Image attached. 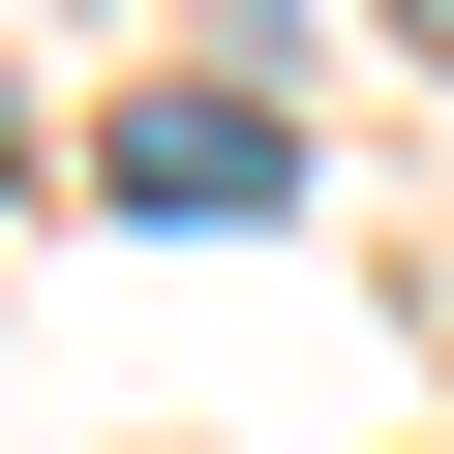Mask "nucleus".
<instances>
[{"mask_svg":"<svg viewBox=\"0 0 454 454\" xmlns=\"http://www.w3.org/2000/svg\"><path fill=\"white\" fill-rule=\"evenodd\" d=\"M303 182V121H243V91H152L121 152H91V212H182V243H212V212H273Z\"/></svg>","mask_w":454,"mask_h":454,"instance_id":"1","label":"nucleus"},{"mask_svg":"<svg viewBox=\"0 0 454 454\" xmlns=\"http://www.w3.org/2000/svg\"><path fill=\"white\" fill-rule=\"evenodd\" d=\"M0 182H31V121H0Z\"/></svg>","mask_w":454,"mask_h":454,"instance_id":"2","label":"nucleus"}]
</instances>
